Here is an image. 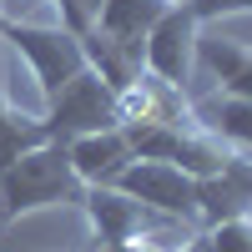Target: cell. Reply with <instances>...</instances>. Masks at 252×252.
<instances>
[{
	"mask_svg": "<svg viewBox=\"0 0 252 252\" xmlns=\"http://www.w3.org/2000/svg\"><path fill=\"white\" fill-rule=\"evenodd\" d=\"M187 5H192V15L202 26H212V20H227V15H247L252 0H187Z\"/></svg>",
	"mask_w": 252,
	"mask_h": 252,
	"instance_id": "8fae6325",
	"label": "cell"
},
{
	"mask_svg": "<svg viewBox=\"0 0 252 252\" xmlns=\"http://www.w3.org/2000/svg\"><path fill=\"white\" fill-rule=\"evenodd\" d=\"M96 252H101V247H96Z\"/></svg>",
	"mask_w": 252,
	"mask_h": 252,
	"instance_id": "2e32d148",
	"label": "cell"
},
{
	"mask_svg": "<svg viewBox=\"0 0 252 252\" xmlns=\"http://www.w3.org/2000/svg\"><path fill=\"white\" fill-rule=\"evenodd\" d=\"M0 26H5V10H0Z\"/></svg>",
	"mask_w": 252,
	"mask_h": 252,
	"instance_id": "9a60e30c",
	"label": "cell"
},
{
	"mask_svg": "<svg viewBox=\"0 0 252 252\" xmlns=\"http://www.w3.org/2000/svg\"><path fill=\"white\" fill-rule=\"evenodd\" d=\"M237 177H242V187H247V202H252V157L242 152V161H237Z\"/></svg>",
	"mask_w": 252,
	"mask_h": 252,
	"instance_id": "5bb4252c",
	"label": "cell"
},
{
	"mask_svg": "<svg viewBox=\"0 0 252 252\" xmlns=\"http://www.w3.org/2000/svg\"><path fill=\"white\" fill-rule=\"evenodd\" d=\"M81 197H86V182L76 177L66 141H40L20 152V161L0 177V222L46 212V207H81Z\"/></svg>",
	"mask_w": 252,
	"mask_h": 252,
	"instance_id": "6da1fadb",
	"label": "cell"
},
{
	"mask_svg": "<svg viewBox=\"0 0 252 252\" xmlns=\"http://www.w3.org/2000/svg\"><path fill=\"white\" fill-rule=\"evenodd\" d=\"M197 35H202V20L192 15V5H187V0H172V5L161 10V20L141 40V66L187 91V81L197 71Z\"/></svg>",
	"mask_w": 252,
	"mask_h": 252,
	"instance_id": "277c9868",
	"label": "cell"
},
{
	"mask_svg": "<svg viewBox=\"0 0 252 252\" xmlns=\"http://www.w3.org/2000/svg\"><path fill=\"white\" fill-rule=\"evenodd\" d=\"M197 237H202V232H197ZM197 237H192V242H177V247H166V242H121V247H111V252H202Z\"/></svg>",
	"mask_w": 252,
	"mask_h": 252,
	"instance_id": "4fadbf2b",
	"label": "cell"
},
{
	"mask_svg": "<svg viewBox=\"0 0 252 252\" xmlns=\"http://www.w3.org/2000/svg\"><path fill=\"white\" fill-rule=\"evenodd\" d=\"M111 187L126 192V197H136V202H146V207H157V212H166V217H182V222L202 227L197 222V177H187L182 166H172V161L136 157Z\"/></svg>",
	"mask_w": 252,
	"mask_h": 252,
	"instance_id": "5b68a950",
	"label": "cell"
},
{
	"mask_svg": "<svg viewBox=\"0 0 252 252\" xmlns=\"http://www.w3.org/2000/svg\"><path fill=\"white\" fill-rule=\"evenodd\" d=\"M35 126H40V116L15 111L10 101H5V91H0V136H10V131H35Z\"/></svg>",
	"mask_w": 252,
	"mask_h": 252,
	"instance_id": "7c38bea8",
	"label": "cell"
},
{
	"mask_svg": "<svg viewBox=\"0 0 252 252\" xmlns=\"http://www.w3.org/2000/svg\"><path fill=\"white\" fill-rule=\"evenodd\" d=\"M166 5H172V0H101V5H96V31L141 56V40L161 20Z\"/></svg>",
	"mask_w": 252,
	"mask_h": 252,
	"instance_id": "52a82bcc",
	"label": "cell"
},
{
	"mask_svg": "<svg viewBox=\"0 0 252 252\" xmlns=\"http://www.w3.org/2000/svg\"><path fill=\"white\" fill-rule=\"evenodd\" d=\"M40 126H46L51 141H76V136H86V131H111V126H121V101H116V91L106 86V81L86 66L46 106Z\"/></svg>",
	"mask_w": 252,
	"mask_h": 252,
	"instance_id": "3957f363",
	"label": "cell"
},
{
	"mask_svg": "<svg viewBox=\"0 0 252 252\" xmlns=\"http://www.w3.org/2000/svg\"><path fill=\"white\" fill-rule=\"evenodd\" d=\"M0 35L26 56V66H31V76H35L40 96H46V106L71 86L81 71H86V51H81V40H76L66 26H31V20L5 15Z\"/></svg>",
	"mask_w": 252,
	"mask_h": 252,
	"instance_id": "7a4b0ae2",
	"label": "cell"
},
{
	"mask_svg": "<svg viewBox=\"0 0 252 252\" xmlns=\"http://www.w3.org/2000/svg\"><path fill=\"white\" fill-rule=\"evenodd\" d=\"M197 247L202 252H252V212L232 217V222H217V227H202Z\"/></svg>",
	"mask_w": 252,
	"mask_h": 252,
	"instance_id": "30bf717a",
	"label": "cell"
},
{
	"mask_svg": "<svg viewBox=\"0 0 252 252\" xmlns=\"http://www.w3.org/2000/svg\"><path fill=\"white\" fill-rule=\"evenodd\" d=\"M207 126L222 141H232L237 152H252V101L247 96H217L212 111H207Z\"/></svg>",
	"mask_w": 252,
	"mask_h": 252,
	"instance_id": "9c48e42d",
	"label": "cell"
},
{
	"mask_svg": "<svg viewBox=\"0 0 252 252\" xmlns=\"http://www.w3.org/2000/svg\"><path fill=\"white\" fill-rule=\"evenodd\" d=\"M66 157H71L76 177L86 182V187H111V182L126 172V166L136 161L126 126H111V131H86V136L66 141Z\"/></svg>",
	"mask_w": 252,
	"mask_h": 252,
	"instance_id": "8992f818",
	"label": "cell"
},
{
	"mask_svg": "<svg viewBox=\"0 0 252 252\" xmlns=\"http://www.w3.org/2000/svg\"><path fill=\"white\" fill-rule=\"evenodd\" d=\"M197 61L212 71L222 96H247L252 101V46L227 35H197Z\"/></svg>",
	"mask_w": 252,
	"mask_h": 252,
	"instance_id": "ba28073f",
	"label": "cell"
}]
</instances>
